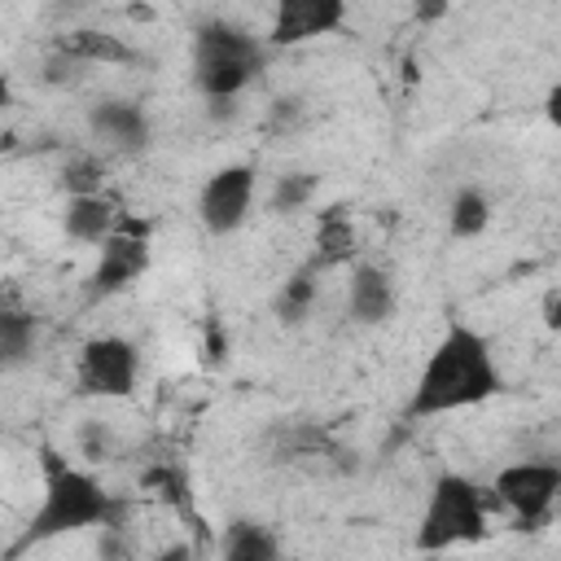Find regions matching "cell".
Wrapping results in <instances>:
<instances>
[{
	"mask_svg": "<svg viewBox=\"0 0 561 561\" xmlns=\"http://www.w3.org/2000/svg\"><path fill=\"white\" fill-rule=\"evenodd\" d=\"M504 373L491 355V342L469 329V324H447L443 337L430 346L416 381H412V399H408V416H443V412H465L486 403L491 394H500Z\"/></svg>",
	"mask_w": 561,
	"mask_h": 561,
	"instance_id": "cell-1",
	"label": "cell"
},
{
	"mask_svg": "<svg viewBox=\"0 0 561 561\" xmlns=\"http://www.w3.org/2000/svg\"><path fill=\"white\" fill-rule=\"evenodd\" d=\"M123 513H127V504L114 491H105L96 473L61 460L57 451H44V495L26 522L22 543H48L57 535H75V530H92V526L118 530Z\"/></svg>",
	"mask_w": 561,
	"mask_h": 561,
	"instance_id": "cell-2",
	"label": "cell"
},
{
	"mask_svg": "<svg viewBox=\"0 0 561 561\" xmlns=\"http://www.w3.org/2000/svg\"><path fill=\"white\" fill-rule=\"evenodd\" d=\"M267 48L232 22H206L193 35V83L206 101H237L263 75Z\"/></svg>",
	"mask_w": 561,
	"mask_h": 561,
	"instance_id": "cell-3",
	"label": "cell"
},
{
	"mask_svg": "<svg viewBox=\"0 0 561 561\" xmlns=\"http://www.w3.org/2000/svg\"><path fill=\"white\" fill-rule=\"evenodd\" d=\"M486 535V491L447 469L430 482L421 522H416V548L421 552H447L456 543H478Z\"/></svg>",
	"mask_w": 561,
	"mask_h": 561,
	"instance_id": "cell-4",
	"label": "cell"
},
{
	"mask_svg": "<svg viewBox=\"0 0 561 561\" xmlns=\"http://www.w3.org/2000/svg\"><path fill=\"white\" fill-rule=\"evenodd\" d=\"M495 504H504L517 526H539L561 500V465L557 460H513L491 478Z\"/></svg>",
	"mask_w": 561,
	"mask_h": 561,
	"instance_id": "cell-5",
	"label": "cell"
},
{
	"mask_svg": "<svg viewBox=\"0 0 561 561\" xmlns=\"http://www.w3.org/2000/svg\"><path fill=\"white\" fill-rule=\"evenodd\" d=\"M254 193H259V171L250 162H232L219 167L215 175H206V184L197 188V219L210 237H232L250 210H254Z\"/></svg>",
	"mask_w": 561,
	"mask_h": 561,
	"instance_id": "cell-6",
	"label": "cell"
},
{
	"mask_svg": "<svg viewBox=\"0 0 561 561\" xmlns=\"http://www.w3.org/2000/svg\"><path fill=\"white\" fill-rule=\"evenodd\" d=\"M140 377V355L118 333H96L79 351V394L92 399H127Z\"/></svg>",
	"mask_w": 561,
	"mask_h": 561,
	"instance_id": "cell-7",
	"label": "cell"
},
{
	"mask_svg": "<svg viewBox=\"0 0 561 561\" xmlns=\"http://www.w3.org/2000/svg\"><path fill=\"white\" fill-rule=\"evenodd\" d=\"M149 272V228L136 219H118V228L101 241V259L92 272V294H118Z\"/></svg>",
	"mask_w": 561,
	"mask_h": 561,
	"instance_id": "cell-8",
	"label": "cell"
},
{
	"mask_svg": "<svg viewBox=\"0 0 561 561\" xmlns=\"http://www.w3.org/2000/svg\"><path fill=\"white\" fill-rule=\"evenodd\" d=\"M346 22V0H272V48H298L320 35H333Z\"/></svg>",
	"mask_w": 561,
	"mask_h": 561,
	"instance_id": "cell-9",
	"label": "cell"
},
{
	"mask_svg": "<svg viewBox=\"0 0 561 561\" xmlns=\"http://www.w3.org/2000/svg\"><path fill=\"white\" fill-rule=\"evenodd\" d=\"M399 307V289L394 276L381 263H355L351 280H346V311L355 324H381L390 320Z\"/></svg>",
	"mask_w": 561,
	"mask_h": 561,
	"instance_id": "cell-10",
	"label": "cell"
},
{
	"mask_svg": "<svg viewBox=\"0 0 561 561\" xmlns=\"http://www.w3.org/2000/svg\"><path fill=\"white\" fill-rule=\"evenodd\" d=\"M88 127L110 153H140L149 145V114L136 101H101V105H92Z\"/></svg>",
	"mask_w": 561,
	"mask_h": 561,
	"instance_id": "cell-11",
	"label": "cell"
},
{
	"mask_svg": "<svg viewBox=\"0 0 561 561\" xmlns=\"http://www.w3.org/2000/svg\"><path fill=\"white\" fill-rule=\"evenodd\" d=\"M61 228L83 241V245H101L114 228H118V210L105 193H75L66 202V215H61Z\"/></svg>",
	"mask_w": 561,
	"mask_h": 561,
	"instance_id": "cell-12",
	"label": "cell"
},
{
	"mask_svg": "<svg viewBox=\"0 0 561 561\" xmlns=\"http://www.w3.org/2000/svg\"><path fill=\"white\" fill-rule=\"evenodd\" d=\"M57 53L75 57L79 66H127V61L136 57L118 35H110V31H92V26L70 31V35L61 39V48H57Z\"/></svg>",
	"mask_w": 561,
	"mask_h": 561,
	"instance_id": "cell-13",
	"label": "cell"
},
{
	"mask_svg": "<svg viewBox=\"0 0 561 561\" xmlns=\"http://www.w3.org/2000/svg\"><path fill=\"white\" fill-rule=\"evenodd\" d=\"M491 228V197L478 188V184H465L451 193V206H447V232L456 241H473Z\"/></svg>",
	"mask_w": 561,
	"mask_h": 561,
	"instance_id": "cell-14",
	"label": "cell"
},
{
	"mask_svg": "<svg viewBox=\"0 0 561 561\" xmlns=\"http://www.w3.org/2000/svg\"><path fill=\"white\" fill-rule=\"evenodd\" d=\"M355 254V224L342 206H329L316 224V267H337Z\"/></svg>",
	"mask_w": 561,
	"mask_h": 561,
	"instance_id": "cell-15",
	"label": "cell"
},
{
	"mask_svg": "<svg viewBox=\"0 0 561 561\" xmlns=\"http://www.w3.org/2000/svg\"><path fill=\"white\" fill-rule=\"evenodd\" d=\"M219 557L224 561H272L280 557V539L259 522H232L219 539Z\"/></svg>",
	"mask_w": 561,
	"mask_h": 561,
	"instance_id": "cell-16",
	"label": "cell"
},
{
	"mask_svg": "<svg viewBox=\"0 0 561 561\" xmlns=\"http://www.w3.org/2000/svg\"><path fill=\"white\" fill-rule=\"evenodd\" d=\"M31 351H35V316L9 307L0 316V364L4 368H22L31 359Z\"/></svg>",
	"mask_w": 561,
	"mask_h": 561,
	"instance_id": "cell-17",
	"label": "cell"
},
{
	"mask_svg": "<svg viewBox=\"0 0 561 561\" xmlns=\"http://www.w3.org/2000/svg\"><path fill=\"white\" fill-rule=\"evenodd\" d=\"M311 302H316V263L302 267V272H294V276L280 285V294H276V316L294 324V320H302V316L311 311Z\"/></svg>",
	"mask_w": 561,
	"mask_h": 561,
	"instance_id": "cell-18",
	"label": "cell"
},
{
	"mask_svg": "<svg viewBox=\"0 0 561 561\" xmlns=\"http://www.w3.org/2000/svg\"><path fill=\"white\" fill-rule=\"evenodd\" d=\"M311 193H316V175H307V171L280 175V180H276V188H272V210H280V215L302 210V206L311 202Z\"/></svg>",
	"mask_w": 561,
	"mask_h": 561,
	"instance_id": "cell-19",
	"label": "cell"
},
{
	"mask_svg": "<svg viewBox=\"0 0 561 561\" xmlns=\"http://www.w3.org/2000/svg\"><path fill=\"white\" fill-rule=\"evenodd\" d=\"M101 175H105V167L96 158H70L66 171H61V184H66L70 197L75 193H101Z\"/></svg>",
	"mask_w": 561,
	"mask_h": 561,
	"instance_id": "cell-20",
	"label": "cell"
},
{
	"mask_svg": "<svg viewBox=\"0 0 561 561\" xmlns=\"http://www.w3.org/2000/svg\"><path fill=\"white\" fill-rule=\"evenodd\" d=\"M543 114H548L552 127H561V83L548 88V96H543Z\"/></svg>",
	"mask_w": 561,
	"mask_h": 561,
	"instance_id": "cell-21",
	"label": "cell"
},
{
	"mask_svg": "<svg viewBox=\"0 0 561 561\" xmlns=\"http://www.w3.org/2000/svg\"><path fill=\"white\" fill-rule=\"evenodd\" d=\"M447 13V0H416V18L421 22H434V18H443Z\"/></svg>",
	"mask_w": 561,
	"mask_h": 561,
	"instance_id": "cell-22",
	"label": "cell"
},
{
	"mask_svg": "<svg viewBox=\"0 0 561 561\" xmlns=\"http://www.w3.org/2000/svg\"><path fill=\"white\" fill-rule=\"evenodd\" d=\"M543 320H548V329H561V294H552L543 302Z\"/></svg>",
	"mask_w": 561,
	"mask_h": 561,
	"instance_id": "cell-23",
	"label": "cell"
}]
</instances>
